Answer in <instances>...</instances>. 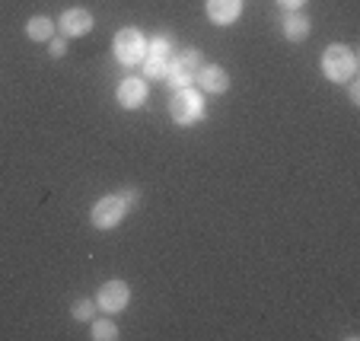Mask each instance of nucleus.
I'll list each match as a JSON object with an SVG mask.
<instances>
[{
    "mask_svg": "<svg viewBox=\"0 0 360 341\" xmlns=\"http://www.w3.org/2000/svg\"><path fill=\"white\" fill-rule=\"evenodd\" d=\"M319 67H322V77L332 83H347L357 77V55H354V48L345 45V41H335L322 51L319 58Z\"/></svg>",
    "mask_w": 360,
    "mask_h": 341,
    "instance_id": "obj_2",
    "label": "nucleus"
},
{
    "mask_svg": "<svg viewBox=\"0 0 360 341\" xmlns=\"http://www.w3.org/2000/svg\"><path fill=\"white\" fill-rule=\"evenodd\" d=\"M204 10L214 26H233L243 16V0H207Z\"/></svg>",
    "mask_w": 360,
    "mask_h": 341,
    "instance_id": "obj_10",
    "label": "nucleus"
},
{
    "mask_svg": "<svg viewBox=\"0 0 360 341\" xmlns=\"http://www.w3.org/2000/svg\"><path fill=\"white\" fill-rule=\"evenodd\" d=\"M131 214V205L122 198V191L115 195H102L93 207H89V224L96 230H115V226L124 224V217Z\"/></svg>",
    "mask_w": 360,
    "mask_h": 341,
    "instance_id": "obj_5",
    "label": "nucleus"
},
{
    "mask_svg": "<svg viewBox=\"0 0 360 341\" xmlns=\"http://www.w3.org/2000/svg\"><path fill=\"white\" fill-rule=\"evenodd\" d=\"M93 26L96 20L86 7H68L58 16V35H64V39H83L93 32Z\"/></svg>",
    "mask_w": 360,
    "mask_h": 341,
    "instance_id": "obj_7",
    "label": "nucleus"
},
{
    "mask_svg": "<svg viewBox=\"0 0 360 341\" xmlns=\"http://www.w3.org/2000/svg\"><path fill=\"white\" fill-rule=\"evenodd\" d=\"M147 96H150V86L143 77H124V80L115 86V103L128 112L141 109V105L147 103Z\"/></svg>",
    "mask_w": 360,
    "mask_h": 341,
    "instance_id": "obj_9",
    "label": "nucleus"
},
{
    "mask_svg": "<svg viewBox=\"0 0 360 341\" xmlns=\"http://www.w3.org/2000/svg\"><path fill=\"white\" fill-rule=\"evenodd\" d=\"M48 55H51V58H64V55H68V39H64V35L48 39Z\"/></svg>",
    "mask_w": 360,
    "mask_h": 341,
    "instance_id": "obj_17",
    "label": "nucleus"
},
{
    "mask_svg": "<svg viewBox=\"0 0 360 341\" xmlns=\"http://www.w3.org/2000/svg\"><path fill=\"white\" fill-rule=\"evenodd\" d=\"M89 328H93V332H89V335H93V341H115L118 335H122V332H118V326L109 319V316H96V319L89 322Z\"/></svg>",
    "mask_w": 360,
    "mask_h": 341,
    "instance_id": "obj_13",
    "label": "nucleus"
},
{
    "mask_svg": "<svg viewBox=\"0 0 360 341\" xmlns=\"http://www.w3.org/2000/svg\"><path fill=\"white\" fill-rule=\"evenodd\" d=\"M122 198L131 205V211H134L137 205H141V188H122Z\"/></svg>",
    "mask_w": 360,
    "mask_h": 341,
    "instance_id": "obj_18",
    "label": "nucleus"
},
{
    "mask_svg": "<svg viewBox=\"0 0 360 341\" xmlns=\"http://www.w3.org/2000/svg\"><path fill=\"white\" fill-rule=\"evenodd\" d=\"M112 51H115V61L122 67H141L143 55H147V35L134 26L118 29L112 39Z\"/></svg>",
    "mask_w": 360,
    "mask_h": 341,
    "instance_id": "obj_4",
    "label": "nucleus"
},
{
    "mask_svg": "<svg viewBox=\"0 0 360 341\" xmlns=\"http://www.w3.org/2000/svg\"><path fill=\"white\" fill-rule=\"evenodd\" d=\"M195 86L204 96H224L230 89V70L224 64H201L195 74Z\"/></svg>",
    "mask_w": 360,
    "mask_h": 341,
    "instance_id": "obj_8",
    "label": "nucleus"
},
{
    "mask_svg": "<svg viewBox=\"0 0 360 341\" xmlns=\"http://www.w3.org/2000/svg\"><path fill=\"white\" fill-rule=\"evenodd\" d=\"M347 96H351V105H360V80H347Z\"/></svg>",
    "mask_w": 360,
    "mask_h": 341,
    "instance_id": "obj_19",
    "label": "nucleus"
},
{
    "mask_svg": "<svg viewBox=\"0 0 360 341\" xmlns=\"http://www.w3.org/2000/svg\"><path fill=\"white\" fill-rule=\"evenodd\" d=\"M176 51H179L176 35L169 32H157L153 39H147V55L141 61L143 80H166V70H169Z\"/></svg>",
    "mask_w": 360,
    "mask_h": 341,
    "instance_id": "obj_1",
    "label": "nucleus"
},
{
    "mask_svg": "<svg viewBox=\"0 0 360 341\" xmlns=\"http://www.w3.org/2000/svg\"><path fill=\"white\" fill-rule=\"evenodd\" d=\"M96 307H99V313H105V316H115V313H122V309H128V303H131V287L124 284L122 278H112V281H105V284L96 290Z\"/></svg>",
    "mask_w": 360,
    "mask_h": 341,
    "instance_id": "obj_6",
    "label": "nucleus"
},
{
    "mask_svg": "<svg viewBox=\"0 0 360 341\" xmlns=\"http://www.w3.org/2000/svg\"><path fill=\"white\" fill-rule=\"evenodd\" d=\"M176 61L182 64L188 74H198V67L204 64V58H201V51H198V48H179V51H176Z\"/></svg>",
    "mask_w": 360,
    "mask_h": 341,
    "instance_id": "obj_15",
    "label": "nucleus"
},
{
    "mask_svg": "<svg viewBox=\"0 0 360 341\" xmlns=\"http://www.w3.org/2000/svg\"><path fill=\"white\" fill-rule=\"evenodd\" d=\"M55 32H58V22L51 20V16H29V22H26L29 41H41V45H48V39H55Z\"/></svg>",
    "mask_w": 360,
    "mask_h": 341,
    "instance_id": "obj_12",
    "label": "nucleus"
},
{
    "mask_svg": "<svg viewBox=\"0 0 360 341\" xmlns=\"http://www.w3.org/2000/svg\"><path fill=\"white\" fill-rule=\"evenodd\" d=\"M207 112V103H204V93L198 86H185V89H172L169 99V118L179 124V128H188V124H198Z\"/></svg>",
    "mask_w": 360,
    "mask_h": 341,
    "instance_id": "obj_3",
    "label": "nucleus"
},
{
    "mask_svg": "<svg viewBox=\"0 0 360 341\" xmlns=\"http://www.w3.org/2000/svg\"><path fill=\"white\" fill-rule=\"evenodd\" d=\"M166 83H169L172 89H185V86H195V74H188V70L182 67V64L172 58L169 70H166Z\"/></svg>",
    "mask_w": 360,
    "mask_h": 341,
    "instance_id": "obj_14",
    "label": "nucleus"
},
{
    "mask_svg": "<svg viewBox=\"0 0 360 341\" xmlns=\"http://www.w3.org/2000/svg\"><path fill=\"white\" fill-rule=\"evenodd\" d=\"M309 0H278V7H284L287 13H293V10H303Z\"/></svg>",
    "mask_w": 360,
    "mask_h": 341,
    "instance_id": "obj_20",
    "label": "nucleus"
},
{
    "mask_svg": "<svg viewBox=\"0 0 360 341\" xmlns=\"http://www.w3.org/2000/svg\"><path fill=\"white\" fill-rule=\"evenodd\" d=\"M96 313H99V307H96V300H74V307H70V316H74L77 322H93Z\"/></svg>",
    "mask_w": 360,
    "mask_h": 341,
    "instance_id": "obj_16",
    "label": "nucleus"
},
{
    "mask_svg": "<svg viewBox=\"0 0 360 341\" xmlns=\"http://www.w3.org/2000/svg\"><path fill=\"white\" fill-rule=\"evenodd\" d=\"M281 32H284L287 41L300 45V41L309 39V32H313V22H309V16H306L303 10H293V13H287L284 20H281Z\"/></svg>",
    "mask_w": 360,
    "mask_h": 341,
    "instance_id": "obj_11",
    "label": "nucleus"
}]
</instances>
